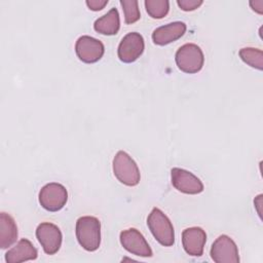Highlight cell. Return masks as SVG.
Returning <instances> with one entry per match:
<instances>
[{
  "label": "cell",
  "mask_w": 263,
  "mask_h": 263,
  "mask_svg": "<svg viewBox=\"0 0 263 263\" xmlns=\"http://www.w3.org/2000/svg\"><path fill=\"white\" fill-rule=\"evenodd\" d=\"M37 256L38 252L33 243L27 238H22L5 253V261L7 263H20L35 260Z\"/></svg>",
  "instance_id": "5bb4252c"
},
{
  "label": "cell",
  "mask_w": 263,
  "mask_h": 263,
  "mask_svg": "<svg viewBox=\"0 0 263 263\" xmlns=\"http://www.w3.org/2000/svg\"><path fill=\"white\" fill-rule=\"evenodd\" d=\"M145 42L143 36L138 32L126 34L120 41L117 49L119 60L125 64L137 61L143 53Z\"/></svg>",
  "instance_id": "ba28073f"
},
{
  "label": "cell",
  "mask_w": 263,
  "mask_h": 263,
  "mask_svg": "<svg viewBox=\"0 0 263 263\" xmlns=\"http://www.w3.org/2000/svg\"><path fill=\"white\" fill-rule=\"evenodd\" d=\"M39 203L48 212H58L62 210L68 200V192L64 185L60 183H48L39 191Z\"/></svg>",
  "instance_id": "5b68a950"
},
{
  "label": "cell",
  "mask_w": 263,
  "mask_h": 263,
  "mask_svg": "<svg viewBox=\"0 0 263 263\" xmlns=\"http://www.w3.org/2000/svg\"><path fill=\"white\" fill-rule=\"evenodd\" d=\"M206 241V233L200 227H189L182 232V245L185 252L193 257H200L203 254Z\"/></svg>",
  "instance_id": "7c38bea8"
},
{
  "label": "cell",
  "mask_w": 263,
  "mask_h": 263,
  "mask_svg": "<svg viewBox=\"0 0 263 263\" xmlns=\"http://www.w3.org/2000/svg\"><path fill=\"white\" fill-rule=\"evenodd\" d=\"M85 4L90 10L99 11L102 10L108 4V0H87L85 1Z\"/></svg>",
  "instance_id": "44dd1931"
},
{
  "label": "cell",
  "mask_w": 263,
  "mask_h": 263,
  "mask_svg": "<svg viewBox=\"0 0 263 263\" xmlns=\"http://www.w3.org/2000/svg\"><path fill=\"white\" fill-rule=\"evenodd\" d=\"M186 25L183 22H173L167 25L156 28L152 33V41L156 45H166L179 38H181L186 32Z\"/></svg>",
  "instance_id": "4fadbf2b"
},
{
  "label": "cell",
  "mask_w": 263,
  "mask_h": 263,
  "mask_svg": "<svg viewBox=\"0 0 263 263\" xmlns=\"http://www.w3.org/2000/svg\"><path fill=\"white\" fill-rule=\"evenodd\" d=\"M121 246L129 253L140 257H152L153 253L143 234L136 228H128L120 232Z\"/></svg>",
  "instance_id": "30bf717a"
},
{
  "label": "cell",
  "mask_w": 263,
  "mask_h": 263,
  "mask_svg": "<svg viewBox=\"0 0 263 263\" xmlns=\"http://www.w3.org/2000/svg\"><path fill=\"white\" fill-rule=\"evenodd\" d=\"M243 63L257 70L263 69V52L261 49L254 47H243L238 52Z\"/></svg>",
  "instance_id": "e0dca14e"
},
{
  "label": "cell",
  "mask_w": 263,
  "mask_h": 263,
  "mask_svg": "<svg viewBox=\"0 0 263 263\" xmlns=\"http://www.w3.org/2000/svg\"><path fill=\"white\" fill-rule=\"evenodd\" d=\"M123 13H124V22L125 24H134L138 22L141 17L139 2L136 0H120L119 1Z\"/></svg>",
  "instance_id": "d6986e66"
},
{
  "label": "cell",
  "mask_w": 263,
  "mask_h": 263,
  "mask_svg": "<svg viewBox=\"0 0 263 263\" xmlns=\"http://www.w3.org/2000/svg\"><path fill=\"white\" fill-rule=\"evenodd\" d=\"M211 258L216 263H238L239 255L236 243L228 235L222 234L213 242Z\"/></svg>",
  "instance_id": "8992f818"
},
{
  "label": "cell",
  "mask_w": 263,
  "mask_h": 263,
  "mask_svg": "<svg viewBox=\"0 0 263 263\" xmlns=\"http://www.w3.org/2000/svg\"><path fill=\"white\" fill-rule=\"evenodd\" d=\"M254 204H255V208L257 210V213L258 215L260 216L261 218V205H262V194H259L255 199H254Z\"/></svg>",
  "instance_id": "603a6c76"
},
{
  "label": "cell",
  "mask_w": 263,
  "mask_h": 263,
  "mask_svg": "<svg viewBox=\"0 0 263 263\" xmlns=\"http://www.w3.org/2000/svg\"><path fill=\"white\" fill-rule=\"evenodd\" d=\"M144 4L146 11L152 18L160 20L164 17L170 10V2L167 0H146Z\"/></svg>",
  "instance_id": "ac0fdd59"
},
{
  "label": "cell",
  "mask_w": 263,
  "mask_h": 263,
  "mask_svg": "<svg viewBox=\"0 0 263 263\" xmlns=\"http://www.w3.org/2000/svg\"><path fill=\"white\" fill-rule=\"evenodd\" d=\"M175 61L182 72L194 74L202 69L204 55L198 45L194 43H186L177 50Z\"/></svg>",
  "instance_id": "277c9868"
},
{
  "label": "cell",
  "mask_w": 263,
  "mask_h": 263,
  "mask_svg": "<svg viewBox=\"0 0 263 263\" xmlns=\"http://www.w3.org/2000/svg\"><path fill=\"white\" fill-rule=\"evenodd\" d=\"M120 28V20L117 8H111L106 14L96 20L93 24V29L96 32L102 35H115L118 33Z\"/></svg>",
  "instance_id": "2e32d148"
},
{
  "label": "cell",
  "mask_w": 263,
  "mask_h": 263,
  "mask_svg": "<svg viewBox=\"0 0 263 263\" xmlns=\"http://www.w3.org/2000/svg\"><path fill=\"white\" fill-rule=\"evenodd\" d=\"M76 238L79 245L88 252L97 251L101 245V222L92 216H83L77 219L75 227Z\"/></svg>",
  "instance_id": "6da1fadb"
},
{
  "label": "cell",
  "mask_w": 263,
  "mask_h": 263,
  "mask_svg": "<svg viewBox=\"0 0 263 263\" xmlns=\"http://www.w3.org/2000/svg\"><path fill=\"white\" fill-rule=\"evenodd\" d=\"M113 173L117 180L129 187L137 186L140 182V170L136 161L125 152L118 151L113 158Z\"/></svg>",
  "instance_id": "3957f363"
},
{
  "label": "cell",
  "mask_w": 263,
  "mask_h": 263,
  "mask_svg": "<svg viewBox=\"0 0 263 263\" xmlns=\"http://www.w3.org/2000/svg\"><path fill=\"white\" fill-rule=\"evenodd\" d=\"M250 6L251 8L256 11L259 14L263 13V1L262 0H255V1H250Z\"/></svg>",
  "instance_id": "7402d4cb"
},
{
  "label": "cell",
  "mask_w": 263,
  "mask_h": 263,
  "mask_svg": "<svg viewBox=\"0 0 263 263\" xmlns=\"http://www.w3.org/2000/svg\"><path fill=\"white\" fill-rule=\"evenodd\" d=\"M36 237L47 255H54L62 246V232L60 228L49 222H42L36 228Z\"/></svg>",
  "instance_id": "9c48e42d"
},
{
  "label": "cell",
  "mask_w": 263,
  "mask_h": 263,
  "mask_svg": "<svg viewBox=\"0 0 263 263\" xmlns=\"http://www.w3.org/2000/svg\"><path fill=\"white\" fill-rule=\"evenodd\" d=\"M203 3V1L201 0H178L177 4L178 6L184 10V11H192L197 9L201 4Z\"/></svg>",
  "instance_id": "ffe728a7"
},
{
  "label": "cell",
  "mask_w": 263,
  "mask_h": 263,
  "mask_svg": "<svg viewBox=\"0 0 263 263\" xmlns=\"http://www.w3.org/2000/svg\"><path fill=\"white\" fill-rule=\"evenodd\" d=\"M75 52L78 59L85 64H93L102 59L105 47L102 41L91 36H80L75 43Z\"/></svg>",
  "instance_id": "52a82bcc"
},
{
  "label": "cell",
  "mask_w": 263,
  "mask_h": 263,
  "mask_svg": "<svg viewBox=\"0 0 263 263\" xmlns=\"http://www.w3.org/2000/svg\"><path fill=\"white\" fill-rule=\"evenodd\" d=\"M17 239V226L14 219L4 212L0 214V248L7 249Z\"/></svg>",
  "instance_id": "9a60e30c"
},
{
  "label": "cell",
  "mask_w": 263,
  "mask_h": 263,
  "mask_svg": "<svg viewBox=\"0 0 263 263\" xmlns=\"http://www.w3.org/2000/svg\"><path fill=\"white\" fill-rule=\"evenodd\" d=\"M171 180L173 186L185 194H198L203 191L202 182L191 172L180 167H174L171 171Z\"/></svg>",
  "instance_id": "8fae6325"
},
{
  "label": "cell",
  "mask_w": 263,
  "mask_h": 263,
  "mask_svg": "<svg viewBox=\"0 0 263 263\" xmlns=\"http://www.w3.org/2000/svg\"><path fill=\"white\" fill-rule=\"evenodd\" d=\"M147 225L154 238L163 247L175 243V230L171 220L158 208H153L147 218Z\"/></svg>",
  "instance_id": "7a4b0ae2"
}]
</instances>
